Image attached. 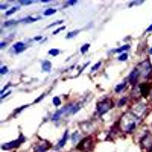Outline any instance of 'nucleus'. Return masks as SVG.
Here are the masks:
<instances>
[{"mask_svg":"<svg viewBox=\"0 0 152 152\" xmlns=\"http://www.w3.org/2000/svg\"><path fill=\"white\" fill-rule=\"evenodd\" d=\"M10 93H11V92L9 91L8 93H7V94H5V95H4V96H1V98H4V97H5V96H8V94H9Z\"/></svg>","mask_w":152,"mask_h":152,"instance_id":"obj_35","label":"nucleus"},{"mask_svg":"<svg viewBox=\"0 0 152 152\" xmlns=\"http://www.w3.org/2000/svg\"><path fill=\"white\" fill-rule=\"evenodd\" d=\"M76 2H77L76 0H74V1H69V2H68V3L70 4V5H74V4H75Z\"/></svg>","mask_w":152,"mask_h":152,"instance_id":"obj_29","label":"nucleus"},{"mask_svg":"<svg viewBox=\"0 0 152 152\" xmlns=\"http://www.w3.org/2000/svg\"><path fill=\"white\" fill-rule=\"evenodd\" d=\"M6 72H8V69H7L6 66H3V67H2V68L0 69V73H1L2 75H4V74H5Z\"/></svg>","mask_w":152,"mask_h":152,"instance_id":"obj_22","label":"nucleus"},{"mask_svg":"<svg viewBox=\"0 0 152 152\" xmlns=\"http://www.w3.org/2000/svg\"><path fill=\"white\" fill-rule=\"evenodd\" d=\"M89 47H90V44H89V43H87V44L83 45V46L81 47V52L82 53H84L87 52Z\"/></svg>","mask_w":152,"mask_h":152,"instance_id":"obj_16","label":"nucleus"},{"mask_svg":"<svg viewBox=\"0 0 152 152\" xmlns=\"http://www.w3.org/2000/svg\"><path fill=\"white\" fill-rule=\"evenodd\" d=\"M43 96H44V95H43H43H41V96H40V97H39V98H38V99H37V100H35V103H37V102H38V101H40V99H41V98H42V97H43Z\"/></svg>","mask_w":152,"mask_h":152,"instance_id":"obj_32","label":"nucleus"},{"mask_svg":"<svg viewBox=\"0 0 152 152\" xmlns=\"http://www.w3.org/2000/svg\"><path fill=\"white\" fill-rule=\"evenodd\" d=\"M18 9V7H13V8H12V9H10V10H8L6 12V13H5V15H11L12 14H13L14 12H16V10Z\"/></svg>","mask_w":152,"mask_h":152,"instance_id":"obj_17","label":"nucleus"},{"mask_svg":"<svg viewBox=\"0 0 152 152\" xmlns=\"http://www.w3.org/2000/svg\"><path fill=\"white\" fill-rule=\"evenodd\" d=\"M63 22V21H59L58 22H54V23H53V24H51L50 25H49L48 27H52V26H54V25H57V24H62Z\"/></svg>","mask_w":152,"mask_h":152,"instance_id":"obj_28","label":"nucleus"},{"mask_svg":"<svg viewBox=\"0 0 152 152\" xmlns=\"http://www.w3.org/2000/svg\"><path fill=\"white\" fill-rule=\"evenodd\" d=\"M100 64H101V63H100V62L97 63V64L95 65H94V66L93 68H92V70H91V71L93 72V71H95V70H97V69H98V68L100 67Z\"/></svg>","mask_w":152,"mask_h":152,"instance_id":"obj_26","label":"nucleus"},{"mask_svg":"<svg viewBox=\"0 0 152 152\" xmlns=\"http://www.w3.org/2000/svg\"><path fill=\"white\" fill-rule=\"evenodd\" d=\"M65 28V26H63V27H62L61 28H58V29H57L56 31H53V34H56L57 33H59V31H63V30H64Z\"/></svg>","mask_w":152,"mask_h":152,"instance_id":"obj_27","label":"nucleus"},{"mask_svg":"<svg viewBox=\"0 0 152 152\" xmlns=\"http://www.w3.org/2000/svg\"><path fill=\"white\" fill-rule=\"evenodd\" d=\"M40 18H33L31 17H28L27 18H25L24 21H25L26 22H33V21H37L38 19H40Z\"/></svg>","mask_w":152,"mask_h":152,"instance_id":"obj_19","label":"nucleus"},{"mask_svg":"<svg viewBox=\"0 0 152 152\" xmlns=\"http://www.w3.org/2000/svg\"><path fill=\"white\" fill-rule=\"evenodd\" d=\"M152 31V24H151L150 26H149V27L146 30V31L147 32H149V31Z\"/></svg>","mask_w":152,"mask_h":152,"instance_id":"obj_31","label":"nucleus"},{"mask_svg":"<svg viewBox=\"0 0 152 152\" xmlns=\"http://www.w3.org/2000/svg\"><path fill=\"white\" fill-rule=\"evenodd\" d=\"M137 117L132 113H125L121 119V128L125 132H131L136 126Z\"/></svg>","mask_w":152,"mask_h":152,"instance_id":"obj_1","label":"nucleus"},{"mask_svg":"<svg viewBox=\"0 0 152 152\" xmlns=\"http://www.w3.org/2000/svg\"><path fill=\"white\" fill-rule=\"evenodd\" d=\"M53 104L56 106H59L60 104H61V100H60V99L58 97H55L54 98H53Z\"/></svg>","mask_w":152,"mask_h":152,"instance_id":"obj_18","label":"nucleus"},{"mask_svg":"<svg viewBox=\"0 0 152 152\" xmlns=\"http://www.w3.org/2000/svg\"><path fill=\"white\" fill-rule=\"evenodd\" d=\"M41 38H42V37H35V38H34V40H39L40 39H41Z\"/></svg>","mask_w":152,"mask_h":152,"instance_id":"obj_34","label":"nucleus"},{"mask_svg":"<svg viewBox=\"0 0 152 152\" xmlns=\"http://www.w3.org/2000/svg\"><path fill=\"white\" fill-rule=\"evenodd\" d=\"M126 82H124V83H121V84H119L116 88H115V91H116V92H120L121 91L123 88H125V86H126Z\"/></svg>","mask_w":152,"mask_h":152,"instance_id":"obj_12","label":"nucleus"},{"mask_svg":"<svg viewBox=\"0 0 152 152\" xmlns=\"http://www.w3.org/2000/svg\"><path fill=\"white\" fill-rule=\"evenodd\" d=\"M112 106V101L109 99H106L97 104V109L100 114H104L107 112Z\"/></svg>","mask_w":152,"mask_h":152,"instance_id":"obj_3","label":"nucleus"},{"mask_svg":"<svg viewBox=\"0 0 152 152\" xmlns=\"http://www.w3.org/2000/svg\"><path fill=\"white\" fill-rule=\"evenodd\" d=\"M149 52H150V53H151V54H152V47L151 48V49H150V51H149Z\"/></svg>","mask_w":152,"mask_h":152,"instance_id":"obj_37","label":"nucleus"},{"mask_svg":"<svg viewBox=\"0 0 152 152\" xmlns=\"http://www.w3.org/2000/svg\"><path fill=\"white\" fill-rule=\"evenodd\" d=\"M16 22H15V21H6L5 24H4V25L5 26H11V25H12V24H15Z\"/></svg>","mask_w":152,"mask_h":152,"instance_id":"obj_24","label":"nucleus"},{"mask_svg":"<svg viewBox=\"0 0 152 152\" xmlns=\"http://www.w3.org/2000/svg\"><path fill=\"white\" fill-rule=\"evenodd\" d=\"M42 2H49V0H41Z\"/></svg>","mask_w":152,"mask_h":152,"instance_id":"obj_36","label":"nucleus"},{"mask_svg":"<svg viewBox=\"0 0 152 152\" xmlns=\"http://www.w3.org/2000/svg\"><path fill=\"white\" fill-rule=\"evenodd\" d=\"M25 140V138L22 135H21L20 137L17 139L15 140L13 142H8V143H5L2 146V148L3 150H11V149H13V148H15L17 147H18L20 144H21Z\"/></svg>","mask_w":152,"mask_h":152,"instance_id":"obj_4","label":"nucleus"},{"mask_svg":"<svg viewBox=\"0 0 152 152\" xmlns=\"http://www.w3.org/2000/svg\"><path fill=\"white\" fill-rule=\"evenodd\" d=\"M51 67H52L51 63L49 61H47V60L44 61L42 64V69L45 72H49L50 69H51Z\"/></svg>","mask_w":152,"mask_h":152,"instance_id":"obj_10","label":"nucleus"},{"mask_svg":"<svg viewBox=\"0 0 152 152\" xmlns=\"http://www.w3.org/2000/svg\"><path fill=\"white\" fill-rule=\"evenodd\" d=\"M127 58H128V54L127 53H122L119 57V60H120V61H125V60L127 59Z\"/></svg>","mask_w":152,"mask_h":152,"instance_id":"obj_20","label":"nucleus"},{"mask_svg":"<svg viewBox=\"0 0 152 152\" xmlns=\"http://www.w3.org/2000/svg\"><path fill=\"white\" fill-rule=\"evenodd\" d=\"M20 3L22 4V5H31L32 3V1H27V0H25V1H20Z\"/></svg>","mask_w":152,"mask_h":152,"instance_id":"obj_25","label":"nucleus"},{"mask_svg":"<svg viewBox=\"0 0 152 152\" xmlns=\"http://www.w3.org/2000/svg\"><path fill=\"white\" fill-rule=\"evenodd\" d=\"M56 9H53V8H48L47 9L45 12H44V15L46 16H48V15H51L54 13H56Z\"/></svg>","mask_w":152,"mask_h":152,"instance_id":"obj_11","label":"nucleus"},{"mask_svg":"<svg viewBox=\"0 0 152 152\" xmlns=\"http://www.w3.org/2000/svg\"><path fill=\"white\" fill-rule=\"evenodd\" d=\"M68 134H69V132H68V130H66L65 132L64 133V135H63V138L59 141V144H58V146H59V148H63V147L65 145V142H66V141H67V139H68Z\"/></svg>","mask_w":152,"mask_h":152,"instance_id":"obj_9","label":"nucleus"},{"mask_svg":"<svg viewBox=\"0 0 152 152\" xmlns=\"http://www.w3.org/2000/svg\"><path fill=\"white\" fill-rule=\"evenodd\" d=\"M46 148L45 147H43V146H38L37 148H36V152H45L46 151Z\"/></svg>","mask_w":152,"mask_h":152,"instance_id":"obj_21","label":"nucleus"},{"mask_svg":"<svg viewBox=\"0 0 152 152\" xmlns=\"http://www.w3.org/2000/svg\"><path fill=\"white\" fill-rule=\"evenodd\" d=\"M140 90H141L142 94L144 97L148 96V93H149V91H150L148 85H146V84H142V85H141V86H140Z\"/></svg>","mask_w":152,"mask_h":152,"instance_id":"obj_8","label":"nucleus"},{"mask_svg":"<svg viewBox=\"0 0 152 152\" xmlns=\"http://www.w3.org/2000/svg\"><path fill=\"white\" fill-rule=\"evenodd\" d=\"M78 32H79V31H72V32H69L68 34H67L66 38H72L73 37L76 36Z\"/></svg>","mask_w":152,"mask_h":152,"instance_id":"obj_15","label":"nucleus"},{"mask_svg":"<svg viewBox=\"0 0 152 152\" xmlns=\"http://www.w3.org/2000/svg\"><path fill=\"white\" fill-rule=\"evenodd\" d=\"M5 45H6V43H5V42H2V43H0V48H3V47H5Z\"/></svg>","mask_w":152,"mask_h":152,"instance_id":"obj_30","label":"nucleus"},{"mask_svg":"<svg viewBox=\"0 0 152 152\" xmlns=\"http://www.w3.org/2000/svg\"><path fill=\"white\" fill-rule=\"evenodd\" d=\"M49 54H50V55H52V56H57L59 53V49H50V50H49Z\"/></svg>","mask_w":152,"mask_h":152,"instance_id":"obj_13","label":"nucleus"},{"mask_svg":"<svg viewBox=\"0 0 152 152\" xmlns=\"http://www.w3.org/2000/svg\"><path fill=\"white\" fill-rule=\"evenodd\" d=\"M140 69L138 70V72L140 74H142V75H144V77L148 76L151 72H152V67L150 63L148 61H144L142 63L139 65Z\"/></svg>","mask_w":152,"mask_h":152,"instance_id":"obj_5","label":"nucleus"},{"mask_svg":"<svg viewBox=\"0 0 152 152\" xmlns=\"http://www.w3.org/2000/svg\"><path fill=\"white\" fill-rule=\"evenodd\" d=\"M130 48V46L129 45H125V46H122V47H121L119 49H117L116 50V53H121V52H122V51H124V50H127L128 49Z\"/></svg>","mask_w":152,"mask_h":152,"instance_id":"obj_14","label":"nucleus"},{"mask_svg":"<svg viewBox=\"0 0 152 152\" xmlns=\"http://www.w3.org/2000/svg\"><path fill=\"white\" fill-rule=\"evenodd\" d=\"M79 110H80L79 104H69L68 106H65L64 107H63L61 110H58L53 116L52 120H58L63 115L74 114L76 112H78Z\"/></svg>","mask_w":152,"mask_h":152,"instance_id":"obj_2","label":"nucleus"},{"mask_svg":"<svg viewBox=\"0 0 152 152\" xmlns=\"http://www.w3.org/2000/svg\"><path fill=\"white\" fill-rule=\"evenodd\" d=\"M7 8V5H0V8L1 9H4V8Z\"/></svg>","mask_w":152,"mask_h":152,"instance_id":"obj_33","label":"nucleus"},{"mask_svg":"<svg viewBox=\"0 0 152 152\" xmlns=\"http://www.w3.org/2000/svg\"><path fill=\"white\" fill-rule=\"evenodd\" d=\"M151 152H152V151H151Z\"/></svg>","mask_w":152,"mask_h":152,"instance_id":"obj_38","label":"nucleus"},{"mask_svg":"<svg viewBox=\"0 0 152 152\" xmlns=\"http://www.w3.org/2000/svg\"><path fill=\"white\" fill-rule=\"evenodd\" d=\"M126 103V97H123L122 99L120 100V101L119 102V104H118V106H123Z\"/></svg>","mask_w":152,"mask_h":152,"instance_id":"obj_23","label":"nucleus"},{"mask_svg":"<svg viewBox=\"0 0 152 152\" xmlns=\"http://www.w3.org/2000/svg\"><path fill=\"white\" fill-rule=\"evenodd\" d=\"M139 75H140V73L138 72V69H134L132 72L130 73L129 77H128L130 83L131 84H136L138 77H139Z\"/></svg>","mask_w":152,"mask_h":152,"instance_id":"obj_6","label":"nucleus"},{"mask_svg":"<svg viewBox=\"0 0 152 152\" xmlns=\"http://www.w3.org/2000/svg\"><path fill=\"white\" fill-rule=\"evenodd\" d=\"M13 47H14V49H15L17 53H21V52H22L23 50L25 49L24 44L22 43V42H18V43H16L13 46Z\"/></svg>","mask_w":152,"mask_h":152,"instance_id":"obj_7","label":"nucleus"}]
</instances>
